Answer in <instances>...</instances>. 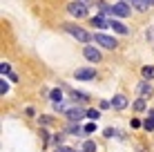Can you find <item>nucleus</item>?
Masks as SVG:
<instances>
[{
  "instance_id": "obj_1",
  "label": "nucleus",
  "mask_w": 154,
  "mask_h": 152,
  "mask_svg": "<svg viewBox=\"0 0 154 152\" xmlns=\"http://www.w3.org/2000/svg\"><path fill=\"white\" fill-rule=\"evenodd\" d=\"M65 31L67 34H72L76 40H81V43H89V40L94 38L89 31H85L83 27H78V25H65Z\"/></svg>"
},
{
  "instance_id": "obj_2",
  "label": "nucleus",
  "mask_w": 154,
  "mask_h": 152,
  "mask_svg": "<svg viewBox=\"0 0 154 152\" xmlns=\"http://www.w3.org/2000/svg\"><path fill=\"white\" fill-rule=\"evenodd\" d=\"M67 9H69V14L76 16V18H85V16H87V5H85L83 0H72V2L67 5Z\"/></svg>"
},
{
  "instance_id": "obj_3",
  "label": "nucleus",
  "mask_w": 154,
  "mask_h": 152,
  "mask_svg": "<svg viewBox=\"0 0 154 152\" xmlns=\"http://www.w3.org/2000/svg\"><path fill=\"white\" fill-rule=\"evenodd\" d=\"M65 116L69 119V121L74 123H81L85 116H87V110H83V107H78V105H74V107H67V112H65Z\"/></svg>"
},
{
  "instance_id": "obj_4",
  "label": "nucleus",
  "mask_w": 154,
  "mask_h": 152,
  "mask_svg": "<svg viewBox=\"0 0 154 152\" xmlns=\"http://www.w3.org/2000/svg\"><path fill=\"white\" fill-rule=\"evenodd\" d=\"M74 76H76V81H94L96 78V70L94 67H81V70L74 72Z\"/></svg>"
},
{
  "instance_id": "obj_5",
  "label": "nucleus",
  "mask_w": 154,
  "mask_h": 152,
  "mask_svg": "<svg viewBox=\"0 0 154 152\" xmlns=\"http://www.w3.org/2000/svg\"><path fill=\"white\" fill-rule=\"evenodd\" d=\"M94 40H96L100 47H105V49H114L116 47V38H112V36H107V34H94Z\"/></svg>"
},
{
  "instance_id": "obj_6",
  "label": "nucleus",
  "mask_w": 154,
  "mask_h": 152,
  "mask_svg": "<svg viewBox=\"0 0 154 152\" xmlns=\"http://www.w3.org/2000/svg\"><path fill=\"white\" fill-rule=\"evenodd\" d=\"M112 16L127 18V16H130V5H127V2H116V5H112Z\"/></svg>"
},
{
  "instance_id": "obj_7",
  "label": "nucleus",
  "mask_w": 154,
  "mask_h": 152,
  "mask_svg": "<svg viewBox=\"0 0 154 152\" xmlns=\"http://www.w3.org/2000/svg\"><path fill=\"white\" fill-rule=\"evenodd\" d=\"M83 54H85V58H87V60H92V63H98L100 58H103V56H100V51L96 49V47H85V51H83Z\"/></svg>"
},
{
  "instance_id": "obj_8",
  "label": "nucleus",
  "mask_w": 154,
  "mask_h": 152,
  "mask_svg": "<svg viewBox=\"0 0 154 152\" xmlns=\"http://www.w3.org/2000/svg\"><path fill=\"white\" fill-rule=\"evenodd\" d=\"M136 92H139V96H141V98L152 96V85H150L147 81H141L139 85H136Z\"/></svg>"
},
{
  "instance_id": "obj_9",
  "label": "nucleus",
  "mask_w": 154,
  "mask_h": 152,
  "mask_svg": "<svg viewBox=\"0 0 154 152\" xmlns=\"http://www.w3.org/2000/svg\"><path fill=\"white\" fill-rule=\"evenodd\" d=\"M92 25H94V27H98V29H107V27H112V20H107L105 16H94Z\"/></svg>"
},
{
  "instance_id": "obj_10",
  "label": "nucleus",
  "mask_w": 154,
  "mask_h": 152,
  "mask_svg": "<svg viewBox=\"0 0 154 152\" xmlns=\"http://www.w3.org/2000/svg\"><path fill=\"white\" fill-rule=\"evenodd\" d=\"M127 105H130V101H127L123 94H116V96L112 98V107H114V110H125Z\"/></svg>"
},
{
  "instance_id": "obj_11",
  "label": "nucleus",
  "mask_w": 154,
  "mask_h": 152,
  "mask_svg": "<svg viewBox=\"0 0 154 152\" xmlns=\"http://www.w3.org/2000/svg\"><path fill=\"white\" fill-rule=\"evenodd\" d=\"M67 132H69V134H85V128H83L81 123L69 121V125H67Z\"/></svg>"
},
{
  "instance_id": "obj_12",
  "label": "nucleus",
  "mask_w": 154,
  "mask_h": 152,
  "mask_svg": "<svg viewBox=\"0 0 154 152\" xmlns=\"http://www.w3.org/2000/svg\"><path fill=\"white\" fill-rule=\"evenodd\" d=\"M112 29L116 31V34H123V36L127 34V27H125L123 23H119V20H112Z\"/></svg>"
},
{
  "instance_id": "obj_13",
  "label": "nucleus",
  "mask_w": 154,
  "mask_h": 152,
  "mask_svg": "<svg viewBox=\"0 0 154 152\" xmlns=\"http://www.w3.org/2000/svg\"><path fill=\"white\" fill-rule=\"evenodd\" d=\"M141 76L145 78V81H150V78H154V67H152V65H145V67L141 70Z\"/></svg>"
},
{
  "instance_id": "obj_14",
  "label": "nucleus",
  "mask_w": 154,
  "mask_h": 152,
  "mask_svg": "<svg viewBox=\"0 0 154 152\" xmlns=\"http://www.w3.org/2000/svg\"><path fill=\"white\" fill-rule=\"evenodd\" d=\"M134 110H136V112H147L145 98H136V101H134Z\"/></svg>"
},
{
  "instance_id": "obj_15",
  "label": "nucleus",
  "mask_w": 154,
  "mask_h": 152,
  "mask_svg": "<svg viewBox=\"0 0 154 152\" xmlns=\"http://www.w3.org/2000/svg\"><path fill=\"white\" fill-rule=\"evenodd\" d=\"M49 96H51V101H54V103H60V101H63V92L58 90V87H56V90H51V92H49Z\"/></svg>"
},
{
  "instance_id": "obj_16",
  "label": "nucleus",
  "mask_w": 154,
  "mask_h": 152,
  "mask_svg": "<svg viewBox=\"0 0 154 152\" xmlns=\"http://www.w3.org/2000/svg\"><path fill=\"white\" fill-rule=\"evenodd\" d=\"M83 152H96V143H94V141H85L83 143Z\"/></svg>"
},
{
  "instance_id": "obj_17",
  "label": "nucleus",
  "mask_w": 154,
  "mask_h": 152,
  "mask_svg": "<svg viewBox=\"0 0 154 152\" xmlns=\"http://www.w3.org/2000/svg\"><path fill=\"white\" fill-rule=\"evenodd\" d=\"M83 128H85V134H94V132H96V121H89V123H85Z\"/></svg>"
},
{
  "instance_id": "obj_18",
  "label": "nucleus",
  "mask_w": 154,
  "mask_h": 152,
  "mask_svg": "<svg viewBox=\"0 0 154 152\" xmlns=\"http://www.w3.org/2000/svg\"><path fill=\"white\" fill-rule=\"evenodd\" d=\"M132 2H134V7L139 9V11H145L147 9V0H132Z\"/></svg>"
},
{
  "instance_id": "obj_19",
  "label": "nucleus",
  "mask_w": 154,
  "mask_h": 152,
  "mask_svg": "<svg viewBox=\"0 0 154 152\" xmlns=\"http://www.w3.org/2000/svg\"><path fill=\"white\" fill-rule=\"evenodd\" d=\"M143 130H147V132H154V119H145V121H143Z\"/></svg>"
},
{
  "instance_id": "obj_20",
  "label": "nucleus",
  "mask_w": 154,
  "mask_h": 152,
  "mask_svg": "<svg viewBox=\"0 0 154 152\" xmlns=\"http://www.w3.org/2000/svg\"><path fill=\"white\" fill-rule=\"evenodd\" d=\"M72 98L74 101H89L87 94H81V92H72Z\"/></svg>"
},
{
  "instance_id": "obj_21",
  "label": "nucleus",
  "mask_w": 154,
  "mask_h": 152,
  "mask_svg": "<svg viewBox=\"0 0 154 152\" xmlns=\"http://www.w3.org/2000/svg\"><path fill=\"white\" fill-rule=\"evenodd\" d=\"M98 9H100V14H109L112 16V7H109L107 2H98Z\"/></svg>"
},
{
  "instance_id": "obj_22",
  "label": "nucleus",
  "mask_w": 154,
  "mask_h": 152,
  "mask_svg": "<svg viewBox=\"0 0 154 152\" xmlns=\"http://www.w3.org/2000/svg\"><path fill=\"white\" fill-rule=\"evenodd\" d=\"M87 119H92V121H98V119H100V112H98V110H87Z\"/></svg>"
},
{
  "instance_id": "obj_23",
  "label": "nucleus",
  "mask_w": 154,
  "mask_h": 152,
  "mask_svg": "<svg viewBox=\"0 0 154 152\" xmlns=\"http://www.w3.org/2000/svg\"><path fill=\"white\" fill-rule=\"evenodd\" d=\"M7 92H9V83L5 81V76H2V81H0V94H2V96H5V94H7Z\"/></svg>"
},
{
  "instance_id": "obj_24",
  "label": "nucleus",
  "mask_w": 154,
  "mask_h": 152,
  "mask_svg": "<svg viewBox=\"0 0 154 152\" xmlns=\"http://www.w3.org/2000/svg\"><path fill=\"white\" fill-rule=\"evenodd\" d=\"M0 74H2V76L7 74V76H9V74H11V67H9L7 63H2V65H0Z\"/></svg>"
},
{
  "instance_id": "obj_25",
  "label": "nucleus",
  "mask_w": 154,
  "mask_h": 152,
  "mask_svg": "<svg viewBox=\"0 0 154 152\" xmlns=\"http://www.w3.org/2000/svg\"><path fill=\"white\" fill-rule=\"evenodd\" d=\"M38 123H40V125H49V123H51V116H40Z\"/></svg>"
},
{
  "instance_id": "obj_26",
  "label": "nucleus",
  "mask_w": 154,
  "mask_h": 152,
  "mask_svg": "<svg viewBox=\"0 0 154 152\" xmlns=\"http://www.w3.org/2000/svg\"><path fill=\"white\" fill-rule=\"evenodd\" d=\"M51 143H54L56 148H58V143H63V134H56V137L51 139Z\"/></svg>"
},
{
  "instance_id": "obj_27",
  "label": "nucleus",
  "mask_w": 154,
  "mask_h": 152,
  "mask_svg": "<svg viewBox=\"0 0 154 152\" xmlns=\"http://www.w3.org/2000/svg\"><path fill=\"white\" fill-rule=\"evenodd\" d=\"M112 107V101H100V110H107Z\"/></svg>"
},
{
  "instance_id": "obj_28",
  "label": "nucleus",
  "mask_w": 154,
  "mask_h": 152,
  "mask_svg": "<svg viewBox=\"0 0 154 152\" xmlns=\"http://www.w3.org/2000/svg\"><path fill=\"white\" fill-rule=\"evenodd\" d=\"M132 128H143V123L139 121V119H132Z\"/></svg>"
},
{
  "instance_id": "obj_29",
  "label": "nucleus",
  "mask_w": 154,
  "mask_h": 152,
  "mask_svg": "<svg viewBox=\"0 0 154 152\" xmlns=\"http://www.w3.org/2000/svg\"><path fill=\"white\" fill-rule=\"evenodd\" d=\"M103 134H105V137H112V134H114V128H107V130H105Z\"/></svg>"
},
{
  "instance_id": "obj_30",
  "label": "nucleus",
  "mask_w": 154,
  "mask_h": 152,
  "mask_svg": "<svg viewBox=\"0 0 154 152\" xmlns=\"http://www.w3.org/2000/svg\"><path fill=\"white\" fill-rule=\"evenodd\" d=\"M147 40H154V29H150V31H147Z\"/></svg>"
},
{
  "instance_id": "obj_31",
  "label": "nucleus",
  "mask_w": 154,
  "mask_h": 152,
  "mask_svg": "<svg viewBox=\"0 0 154 152\" xmlns=\"http://www.w3.org/2000/svg\"><path fill=\"white\" fill-rule=\"evenodd\" d=\"M147 119H154V110H147Z\"/></svg>"
},
{
  "instance_id": "obj_32",
  "label": "nucleus",
  "mask_w": 154,
  "mask_h": 152,
  "mask_svg": "<svg viewBox=\"0 0 154 152\" xmlns=\"http://www.w3.org/2000/svg\"><path fill=\"white\" fill-rule=\"evenodd\" d=\"M147 5H154V0H147Z\"/></svg>"
},
{
  "instance_id": "obj_33",
  "label": "nucleus",
  "mask_w": 154,
  "mask_h": 152,
  "mask_svg": "<svg viewBox=\"0 0 154 152\" xmlns=\"http://www.w3.org/2000/svg\"><path fill=\"white\" fill-rule=\"evenodd\" d=\"M74 152H83V150H74Z\"/></svg>"
}]
</instances>
